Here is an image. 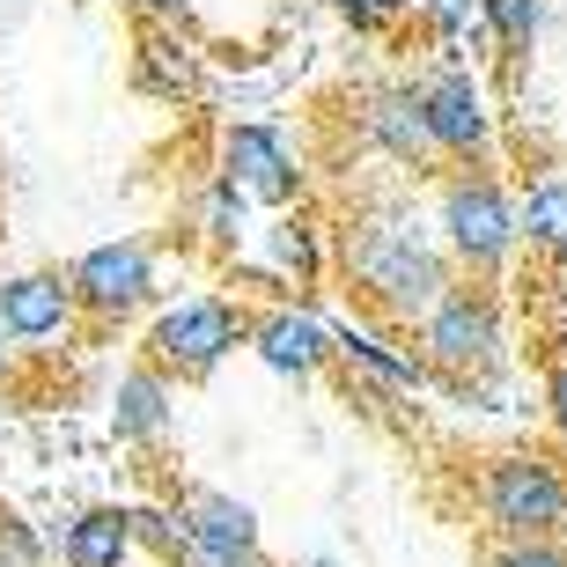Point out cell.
<instances>
[{
	"instance_id": "7402d4cb",
	"label": "cell",
	"mask_w": 567,
	"mask_h": 567,
	"mask_svg": "<svg viewBox=\"0 0 567 567\" xmlns=\"http://www.w3.org/2000/svg\"><path fill=\"white\" fill-rule=\"evenodd\" d=\"M332 8H339V22H354L361 38H383V30H399L421 0H332Z\"/></svg>"
},
{
	"instance_id": "9c48e42d",
	"label": "cell",
	"mask_w": 567,
	"mask_h": 567,
	"mask_svg": "<svg viewBox=\"0 0 567 567\" xmlns=\"http://www.w3.org/2000/svg\"><path fill=\"white\" fill-rule=\"evenodd\" d=\"M361 147H377L383 163L399 169H435V133H427V111H421V82H377L361 89Z\"/></svg>"
},
{
	"instance_id": "30bf717a",
	"label": "cell",
	"mask_w": 567,
	"mask_h": 567,
	"mask_svg": "<svg viewBox=\"0 0 567 567\" xmlns=\"http://www.w3.org/2000/svg\"><path fill=\"white\" fill-rule=\"evenodd\" d=\"M251 347L274 377H295V383L339 361V332L317 310H302V302H266V310L251 317Z\"/></svg>"
},
{
	"instance_id": "6da1fadb",
	"label": "cell",
	"mask_w": 567,
	"mask_h": 567,
	"mask_svg": "<svg viewBox=\"0 0 567 567\" xmlns=\"http://www.w3.org/2000/svg\"><path fill=\"white\" fill-rule=\"evenodd\" d=\"M332 244H339L347 295L383 324H421L442 295L457 288V266L435 236V214L405 207V199H377V207L347 214L332 229Z\"/></svg>"
},
{
	"instance_id": "4dcf8cb0",
	"label": "cell",
	"mask_w": 567,
	"mask_h": 567,
	"mask_svg": "<svg viewBox=\"0 0 567 567\" xmlns=\"http://www.w3.org/2000/svg\"><path fill=\"white\" fill-rule=\"evenodd\" d=\"M0 413H8V391H0Z\"/></svg>"
},
{
	"instance_id": "cb8c5ba5",
	"label": "cell",
	"mask_w": 567,
	"mask_h": 567,
	"mask_svg": "<svg viewBox=\"0 0 567 567\" xmlns=\"http://www.w3.org/2000/svg\"><path fill=\"white\" fill-rule=\"evenodd\" d=\"M0 567H52L44 538L22 524V516H0Z\"/></svg>"
},
{
	"instance_id": "f546056e",
	"label": "cell",
	"mask_w": 567,
	"mask_h": 567,
	"mask_svg": "<svg viewBox=\"0 0 567 567\" xmlns=\"http://www.w3.org/2000/svg\"><path fill=\"white\" fill-rule=\"evenodd\" d=\"M295 567H339V560H295Z\"/></svg>"
},
{
	"instance_id": "4fadbf2b",
	"label": "cell",
	"mask_w": 567,
	"mask_h": 567,
	"mask_svg": "<svg viewBox=\"0 0 567 567\" xmlns=\"http://www.w3.org/2000/svg\"><path fill=\"white\" fill-rule=\"evenodd\" d=\"M169 421H177V383L155 369V361H133V369H118V383H111V427H118V442H163Z\"/></svg>"
},
{
	"instance_id": "52a82bcc",
	"label": "cell",
	"mask_w": 567,
	"mask_h": 567,
	"mask_svg": "<svg viewBox=\"0 0 567 567\" xmlns=\"http://www.w3.org/2000/svg\"><path fill=\"white\" fill-rule=\"evenodd\" d=\"M421 111H427V133H435V155H450L464 169H486V155H494V104H486L472 66H427Z\"/></svg>"
},
{
	"instance_id": "e0dca14e",
	"label": "cell",
	"mask_w": 567,
	"mask_h": 567,
	"mask_svg": "<svg viewBox=\"0 0 567 567\" xmlns=\"http://www.w3.org/2000/svg\"><path fill=\"white\" fill-rule=\"evenodd\" d=\"M413 16L427 22V38H435L442 66H464V52L486 38V16H480V0H421Z\"/></svg>"
},
{
	"instance_id": "ffe728a7",
	"label": "cell",
	"mask_w": 567,
	"mask_h": 567,
	"mask_svg": "<svg viewBox=\"0 0 567 567\" xmlns=\"http://www.w3.org/2000/svg\"><path fill=\"white\" fill-rule=\"evenodd\" d=\"M126 524H133V553H155L163 567H177L192 553V530H185V516H177V508L141 502V508H126Z\"/></svg>"
},
{
	"instance_id": "7a4b0ae2",
	"label": "cell",
	"mask_w": 567,
	"mask_h": 567,
	"mask_svg": "<svg viewBox=\"0 0 567 567\" xmlns=\"http://www.w3.org/2000/svg\"><path fill=\"white\" fill-rule=\"evenodd\" d=\"M435 236H442V251H450V266H457V280H480V288L502 280V266L524 244L508 185L494 169H450L435 192Z\"/></svg>"
},
{
	"instance_id": "f1b7e54d",
	"label": "cell",
	"mask_w": 567,
	"mask_h": 567,
	"mask_svg": "<svg viewBox=\"0 0 567 567\" xmlns=\"http://www.w3.org/2000/svg\"><path fill=\"white\" fill-rule=\"evenodd\" d=\"M8 383H16V339L0 332V391H8Z\"/></svg>"
},
{
	"instance_id": "5b68a950",
	"label": "cell",
	"mask_w": 567,
	"mask_h": 567,
	"mask_svg": "<svg viewBox=\"0 0 567 567\" xmlns=\"http://www.w3.org/2000/svg\"><path fill=\"white\" fill-rule=\"evenodd\" d=\"M236 347H251V310H236L229 295H192V302H177V310H163L147 324V361L169 383L214 377Z\"/></svg>"
},
{
	"instance_id": "83f0119b",
	"label": "cell",
	"mask_w": 567,
	"mask_h": 567,
	"mask_svg": "<svg viewBox=\"0 0 567 567\" xmlns=\"http://www.w3.org/2000/svg\"><path fill=\"white\" fill-rule=\"evenodd\" d=\"M177 567H266V560H214V553H199V546H192Z\"/></svg>"
},
{
	"instance_id": "4316f807",
	"label": "cell",
	"mask_w": 567,
	"mask_h": 567,
	"mask_svg": "<svg viewBox=\"0 0 567 567\" xmlns=\"http://www.w3.org/2000/svg\"><path fill=\"white\" fill-rule=\"evenodd\" d=\"M141 16H155V22H169V30H192L199 22V0H133Z\"/></svg>"
},
{
	"instance_id": "1f68e13d",
	"label": "cell",
	"mask_w": 567,
	"mask_h": 567,
	"mask_svg": "<svg viewBox=\"0 0 567 567\" xmlns=\"http://www.w3.org/2000/svg\"><path fill=\"white\" fill-rule=\"evenodd\" d=\"M560 450H567V442H560Z\"/></svg>"
},
{
	"instance_id": "7c38bea8",
	"label": "cell",
	"mask_w": 567,
	"mask_h": 567,
	"mask_svg": "<svg viewBox=\"0 0 567 567\" xmlns=\"http://www.w3.org/2000/svg\"><path fill=\"white\" fill-rule=\"evenodd\" d=\"M177 516H185V530H192L199 553H214V560H258L251 502H236V494H221V486H192L185 502H177Z\"/></svg>"
},
{
	"instance_id": "8992f818",
	"label": "cell",
	"mask_w": 567,
	"mask_h": 567,
	"mask_svg": "<svg viewBox=\"0 0 567 567\" xmlns=\"http://www.w3.org/2000/svg\"><path fill=\"white\" fill-rule=\"evenodd\" d=\"M214 177L221 185H236L251 207H295L302 192H310V169H302V155L288 147V133L280 126H258V118H244V126L221 133V155H214Z\"/></svg>"
},
{
	"instance_id": "277c9868",
	"label": "cell",
	"mask_w": 567,
	"mask_h": 567,
	"mask_svg": "<svg viewBox=\"0 0 567 567\" xmlns=\"http://www.w3.org/2000/svg\"><path fill=\"white\" fill-rule=\"evenodd\" d=\"M480 508L486 524L502 530V546H530V538H546L560 546L567 538V472L538 450H508L480 472Z\"/></svg>"
},
{
	"instance_id": "2e32d148",
	"label": "cell",
	"mask_w": 567,
	"mask_h": 567,
	"mask_svg": "<svg viewBox=\"0 0 567 567\" xmlns=\"http://www.w3.org/2000/svg\"><path fill=\"white\" fill-rule=\"evenodd\" d=\"M60 560H66V567H126V560H133V524H126V508H82V516H66Z\"/></svg>"
},
{
	"instance_id": "ac0fdd59",
	"label": "cell",
	"mask_w": 567,
	"mask_h": 567,
	"mask_svg": "<svg viewBox=\"0 0 567 567\" xmlns=\"http://www.w3.org/2000/svg\"><path fill=\"white\" fill-rule=\"evenodd\" d=\"M244 221H251V199L236 185H221V177H207L199 199H192V229L207 236L214 251H236V244H244Z\"/></svg>"
},
{
	"instance_id": "603a6c76",
	"label": "cell",
	"mask_w": 567,
	"mask_h": 567,
	"mask_svg": "<svg viewBox=\"0 0 567 567\" xmlns=\"http://www.w3.org/2000/svg\"><path fill=\"white\" fill-rule=\"evenodd\" d=\"M141 82L147 89H169V96H185V89H192L185 52H177V44H147V52H141Z\"/></svg>"
},
{
	"instance_id": "9a60e30c",
	"label": "cell",
	"mask_w": 567,
	"mask_h": 567,
	"mask_svg": "<svg viewBox=\"0 0 567 567\" xmlns=\"http://www.w3.org/2000/svg\"><path fill=\"white\" fill-rule=\"evenodd\" d=\"M516 229H524L530 251L567 258V163L538 169V177L524 185V199H516Z\"/></svg>"
},
{
	"instance_id": "44dd1931",
	"label": "cell",
	"mask_w": 567,
	"mask_h": 567,
	"mask_svg": "<svg viewBox=\"0 0 567 567\" xmlns=\"http://www.w3.org/2000/svg\"><path fill=\"white\" fill-rule=\"evenodd\" d=\"M274 266H280V274H295L302 288H310V280H324V229H317V221H302V214H288V221L274 229Z\"/></svg>"
},
{
	"instance_id": "d6986e66",
	"label": "cell",
	"mask_w": 567,
	"mask_h": 567,
	"mask_svg": "<svg viewBox=\"0 0 567 567\" xmlns=\"http://www.w3.org/2000/svg\"><path fill=\"white\" fill-rule=\"evenodd\" d=\"M480 16H486V38L502 44V60L516 66L546 30V0H480Z\"/></svg>"
},
{
	"instance_id": "5bb4252c",
	"label": "cell",
	"mask_w": 567,
	"mask_h": 567,
	"mask_svg": "<svg viewBox=\"0 0 567 567\" xmlns=\"http://www.w3.org/2000/svg\"><path fill=\"white\" fill-rule=\"evenodd\" d=\"M339 361H347V377L377 383V391H421L427 383V361L399 354V347L383 332H369V324H339Z\"/></svg>"
},
{
	"instance_id": "484cf974",
	"label": "cell",
	"mask_w": 567,
	"mask_h": 567,
	"mask_svg": "<svg viewBox=\"0 0 567 567\" xmlns=\"http://www.w3.org/2000/svg\"><path fill=\"white\" fill-rule=\"evenodd\" d=\"M546 413H553V427H560V442H567V354H553V369H546Z\"/></svg>"
},
{
	"instance_id": "8fae6325",
	"label": "cell",
	"mask_w": 567,
	"mask_h": 567,
	"mask_svg": "<svg viewBox=\"0 0 567 567\" xmlns=\"http://www.w3.org/2000/svg\"><path fill=\"white\" fill-rule=\"evenodd\" d=\"M82 324V302L66 288V274H8L0 280V332L16 347H52V339H74Z\"/></svg>"
},
{
	"instance_id": "ba28073f",
	"label": "cell",
	"mask_w": 567,
	"mask_h": 567,
	"mask_svg": "<svg viewBox=\"0 0 567 567\" xmlns=\"http://www.w3.org/2000/svg\"><path fill=\"white\" fill-rule=\"evenodd\" d=\"M66 288H74L82 317H96V324H118V317H133L147 295H155V251H147L141 236L96 244V251H82L74 266H66Z\"/></svg>"
},
{
	"instance_id": "3957f363",
	"label": "cell",
	"mask_w": 567,
	"mask_h": 567,
	"mask_svg": "<svg viewBox=\"0 0 567 567\" xmlns=\"http://www.w3.org/2000/svg\"><path fill=\"white\" fill-rule=\"evenodd\" d=\"M413 339H421L427 377H442V383L508 377V317H502V295L480 288V280H457V288L413 324Z\"/></svg>"
},
{
	"instance_id": "d4e9b609",
	"label": "cell",
	"mask_w": 567,
	"mask_h": 567,
	"mask_svg": "<svg viewBox=\"0 0 567 567\" xmlns=\"http://www.w3.org/2000/svg\"><path fill=\"white\" fill-rule=\"evenodd\" d=\"M486 567H567V546H546V538H530V546H494Z\"/></svg>"
}]
</instances>
